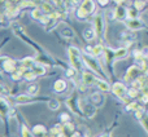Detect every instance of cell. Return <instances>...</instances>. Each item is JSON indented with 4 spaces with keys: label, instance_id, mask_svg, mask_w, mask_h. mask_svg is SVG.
<instances>
[{
    "label": "cell",
    "instance_id": "6da1fadb",
    "mask_svg": "<svg viewBox=\"0 0 148 137\" xmlns=\"http://www.w3.org/2000/svg\"><path fill=\"white\" fill-rule=\"evenodd\" d=\"M125 87L122 85V84H116V85H113V92H114L116 94H117L118 97H121L123 93H125Z\"/></svg>",
    "mask_w": 148,
    "mask_h": 137
},
{
    "label": "cell",
    "instance_id": "7a4b0ae2",
    "mask_svg": "<svg viewBox=\"0 0 148 137\" xmlns=\"http://www.w3.org/2000/svg\"><path fill=\"white\" fill-rule=\"evenodd\" d=\"M65 88H66V83L64 80H57L55 83V91L56 92H62L65 91Z\"/></svg>",
    "mask_w": 148,
    "mask_h": 137
},
{
    "label": "cell",
    "instance_id": "3957f363",
    "mask_svg": "<svg viewBox=\"0 0 148 137\" xmlns=\"http://www.w3.org/2000/svg\"><path fill=\"white\" fill-rule=\"evenodd\" d=\"M59 106H60L59 101H56V100H52V101H49V109L57 110V109H59Z\"/></svg>",
    "mask_w": 148,
    "mask_h": 137
},
{
    "label": "cell",
    "instance_id": "277c9868",
    "mask_svg": "<svg viewBox=\"0 0 148 137\" xmlns=\"http://www.w3.org/2000/svg\"><path fill=\"white\" fill-rule=\"evenodd\" d=\"M22 133H23V137H33V136L29 135V132H27L26 130H23V131H22Z\"/></svg>",
    "mask_w": 148,
    "mask_h": 137
}]
</instances>
